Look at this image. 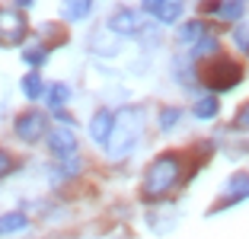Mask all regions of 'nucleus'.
Instances as JSON below:
<instances>
[{"label": "nucleus", "mask_w": 249, "mask_h": 239, "mask_svg": "<svg viewBox=\"0 0 249 239\" xmlns=\"http://www.w3.org/2000/svg\"><path fill=\"white\" fill-rule=\"evenodd\" d=\"M179 175H182V156L179 153H160L144 175V201H163L176 188Z\"/></svg>", "instance_id": "1"}, {"label": "nucleus", "mask_w": 249, "mask_h": 239, "mask_svg": "<svg viewBox=\"0 0 249 239\" xmlns=\"http://www.w3.org/2000/svg\"><path fill=\"white\" fill-rule=\"evenodd\" d=\"M198 77H201V83H205L208 89L224 93V89H233V86L243 83V67L230 58H214L198 70Z\"/></svg>", "instance_id": "2"}, {"label": "nucleus", "mask_w": 249, "mask_h": 239, "mask_svg": "<svg viewBox=\"0 0 249 239\" xmlns=\"http://www.w3.org/2000/svg\"><path fill=\"white\" fill-rule=\"evenodd\" d=\"M141 131H144V115H141L138 109L124 112V118H122V128H118V131H112L109 144H106L109 156H112V159H122V156H128V153H131L134 147H138V140H141Z\"/></svg>", "instance_id": "3"}, {"label": "nucleus", "mask_w": 249, "mask_h": 239, "mask_svg": "<svg viewBox=\"0 0 249 239\" xmlns=\"http://www.w3.org/2000/svg\"><path fill=\"white\" fill-rule=\"evenodd\" d=\"M16 137L26 140V144H38V140L45 137V131H48V121H45L42 112H22L19 118H16Z\"/></svg>", "instance_id": "4"}, {"label": "nucleus", "mask_w": 249, "mask_h": 239, "mask_svg": "<svg viewBox=\"0 0 249 239\" xmlns=\"http://www.w3.org/2000/svg\"><path fill=\"white\" fill-rule=\"evenodd\" d=\"M0 38L7 45H19L26 38V16L13 10H0Z\"/></svg>", "instance_id": "5"}, {"label": "nucleus", "mask_w": 249, "mask_h": 239, "mask_svg": "<svg viewBox=\"0 0 249 239\" xmlns=\"http://www.w3.org/2000/svg\"><path fill=\"white\" fill-rule=\"evenodd\" d=\"M243 198H249V172H236L233 179L224 185V198L214 204L211 214H217V210H224V207H230V204L243 201Z\"/></svg>", "instance_id": "6"}, {"label": "nucleus", "mask_w": 249, "mask_h": 239, "mask_svg": "<svg viewBox=\"0 0 249 239\" xmlns=\"http://www.w3.org/2000/svg\"><path fill=\"white\" fill-rule=\"evenodd\" d=\"M109 29L115 32V35H138V32H144V19H141V13H134V10H118V13L109 16Z\"/></svg>", "instance_id": "7"}, {"label": "nucleus", "mask_w": 249, "mask_h": 239, "mask_svg": "<svg viewBox=\"0 0 249 239\" xmlns=\"http://www.w3.org/2000/svg\"><path fill=\"white\" fill-rule=\"evenodd\" d=\"M141 7L150 16H157L160 22H176L182 16V0H141Z\"/></svg>", "instance_id": "8"}, {"label": "nucleus", "mask_w": 249, "mask_h": 239, "mask_svg": "<svg viewBox=\"0 0 249 239\" xmlns=\"http://www.w3.org/2000/svg\"><path fill=\"white\" fill-rule=\"evenodd\" d=\"M112 131H115V115H112L109 109H99L93 115V121H89V137H93L96 144H109Z\"/></svg>", "instance_id": "9"}, {"label": "nucleus", "mask_w": 249, "mask_h": 239, "mask_svg": "<svg viewBox=\"0 0 249 239\" xmlns=\"http://www.w3.org/2000/svg\"><path fill=\"white\" fill-rule=\"evenodd\" d=\"M48 150L58 159H67V156L77 153V137H73L71 131H52V134H48Z\"/></svg>", "instance_id": "10"}, {"label": "nucleus", "mask_w": 249, "mask_h": 239, "mask_svg": "<svg viewBox=\"0 0 249 239\" xmlns=\"http://www.w3.org/2000/svg\"><path fill=\"white\" fill-rule=\"evenodd\" d=\"M61 13L67 22H83L93 13V0H61Z\"/></svg>", "instance_id": "11"}, {"label": "nucleus", "mask_w": 249, "mask_h": 239, "mask_svg": "<svg viewBox=\"0 0 249 239\" xmlns=\"http://www.w3.org/2000/svg\"><path fill=\"white\" fill-rule=\"evenodd\" d=\"M208 13H214L217 19H230V22H236L243 16V3L240 0H220V3H214Z\"/></svg>", "instance_id": "12"}, {"label": "nucleus", "mask_w": 249, "mask_h": 239, "mask_svg": "<svg viewBox=\"0 0 249 239\" xmlns=\"http://www.w3.org/2000/svg\"><path fill=\"white\" fill-rule=\"evenodd\" d=\"M217 112H220L217 96H201V99L195 102V115H198V118H214Z\"/></svg>", "instance_id": "13"}, {"label": "nucleus", "mask_w": 249, "mask_h": 239, "mask_svg": "<svg viewBox=\"0 0 249 239\" xmlns=\"http://www.w3.org/2000/svg\"><path fill=\"white\" fill-rule=\"evenodd\" d=\"M42 89H45V83H42L38 73H26V77H22V93H26V99H38Z\"/></svg>", "instance_id": "14"}, {"label": "nucleus", "mask_w": 249, "mask_h": 239, "mask_svg": "<svg viewBox=\"0 0 249 239\" xmlns=\"http://www.w3.org/2000/svg\"><path fill=\"white\" fill-rule=\"evenodd\" d=\"M201 35H205V22H201V19H195V22H185V26H182V32H179V38H182L185 45L198 42Z\"/></svg>", "instance_id": "15"}, {"label": "nucleus", "mask_w": 249, "mask_h": 239, "mask_svg": "<svg viewBox=\"0 0 249 239\" xmlns=\"http://www.w3.org/2000/svg\"><path fill=\"white\" fill-rule=\"evenodd\" d=\"M45 89H48V102L52 105H64L71 99V86L67 83H52V86H45Z\"/></svg>", "instance_id": "16"}, {"label": "nucleus", "mask_w": 249, "mask_h": 239, "mask_svg": "<svg viewBox=\"0 0 249 239\" xmlns=\"http://www.w3.org/2000/svg\"><path fill=\"white\" fill-rule=\"evenodd\" d=\"M29 220L22 217V214H7V217H0V233H16V230H26Z\"/></svg>", "instance_id": "17"}, {"label": "nucleus", "mask_w": 249, "mask_h": 239, "mask_svg": "<svg viewBox=\"0 0 249 239\" xmlns=\"http://www.w3.org/2000/svg\"><path fill=\"white\" fill-rule=\"evenodd\" d=\"M179 118H182V112L169 105V109H163V112H160V128H163V131H173V128L179 124Z\"/></svg>", "instance_id": "18"}, {"label": "nucleus", "mask_w": 249, "mask_h": 239, "mask_svg": "<svg viewBox=\"0 0 249 239\" xmlns=\"http://www.w3.org/2000/svg\"><path fill=\"white\" fill-rule=\"evenodd\" d=\"M214 51H217V38H205V42L195 45L192 54H195V58H208V54H214Z\"/></svg>", "instance_id": "19"}, {"label": "nucleus", "mask_w": 249, "mask_h": 239, "mask_svg": "<svg viewBox=\"0 0 249 239\" xmlns=\"http://www.w3.org/2000/svg\"><path fill=\"white\" fill-rule=\"evenodd\" d=\"M22 61L32 64V67H38L45 61V48H26V51H22Z\"/></svg>", "instance_id": "20"}, {"label": "nucleus", "mask_w": 249, "mask_h": 239, "mask_svg": "<svg viewBox=\"0 0 249 239\" xmlns=\"http://www.w3.org/2000/svg\"><path fill=\"white\" fill-rule=\"evenodd\" d=\"M233 42H236V48H246L249 51V26H236Z\"/></svg>", "instance_id": "21"}, {"label": "nucleus", "mask_w": 249, "mask_h": 239, "mask_svg": "<svg viewBox=\"0 0 249 239\" xmlns=\"http://www.w3.org/2000/svg\"><path fill=\"white\" fill-rule=\"evenodd\" d=\"M13 166H16V163H13V156H10L7 150H0V179L13 172Z\"/></svg>", "instance_id": "22"}, {"label": "nucleus", "mask_w": 249, "mask_h": 239, "mask_svg": "<svg viewBox=\"0 0 249 239\" xmlns=\"http://www.w3.org/2000/svg\"><path fill=\"white\" fill-rule=\"evenodd\" d=\"M233 124H236L240 131H246V128H249V102L240 109V115H236V121H233Z\"/></svg>", "instance_id": "23"}, {"label": "nucleus", "mask_w": 249, "mask_h": 239, "mask_svg": "<svg viewBox=\"0 0 249 239\" xmlns=\"http://www.w3.org/2000/svg\"><path fill=\"white\" fill-rule=\"evenodd\" d=\"M16 3H19V7H29V3H32V0H16Z\"/></svg>", "instance_id": "24"}]
</instances>
